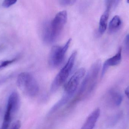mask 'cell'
Returning <instances> with one entry per match:
<instances>
[{
  "label": "cell",
  "mask_w": 129,
  "mask_h": 129,
  "mask_svg": "<svg viewBox=\"0 0 129 129\" xmlns=\"http://www.w3.org/2000/svg\"><path fill=\"white\" fill-rule=\"evenodd\" d=\"M106 10L102 15L99 21L98 32L99 33L100 35L104 34L107 29L109 13L110 10L111 9V7L109 5L106 4Z\"/></svg>",
  "instance_id": "obj_10"
},
{
  "label": "cell",
  "mask_w": 129,
  "mask_h": 129,
  "mask_svg": "<svg viewBox=\"0 0 129 129\" xmlns=\"http://www.w3.org/2000/svg\"><path fill=\"white\" fill-rule=\"evenodd\" d=\"M101 67V62L98 60L92 64L82 83L77 97H82L84 94L88 95L94 89L97 84L98 78Z\"/></svg>",
  "instance_id": "obj_2"
},
{
  "label": "cell",
  "mask_w": 129,
  "mask_h": 129,
  "mask_svg": "<svg viewBox=\"0 0 129 129\" xmlns=\"http://www.w3.org/2000/svg\"><path fill=\"white\" fill-rule=\"evenodd\" d=\"M77 52L74 51L71 54L67 63L54 80L51 87L52 92L56 91L66 81L74 66Z\"/></svg>",
  "instance_id": "obj_4"
},
{
  "label": "cell",
  "mask_w": 129,
  "mask_h": 129,
  "mask_svg": "<svg viewBox=\"0 0 129 129\" xmlns=\"http://www.w3.org/2000/svg\"><path fill=\"white\" fill-rule=\"evenodd\" d=\"M122 22L119 16L116 15L111 20L109 24L108 30L110 33H114L120 29Z\"/></svg>",
  "instance_id": "obj_11"
},
{
  "label": "cell",
  "mask_w": 129,
  "mask_h": 129,
  "mask_svg": "<svg viewBox=\"0 0 129 129\" xmlns=\"http://www.w3.org/2000/svg\"><path fill=\"white\" fill-rule=\"evenodd\" d=\"M125 94L129 99V86L125 90Z\"/></svg>",
  "instance_id": "obj_19"
},
{
  "label": "cell",
  "mask_w": 129,
  "mask_h": 129,
  "mask_svg": "<svg viewBox=\"0 0 129 129\" xmlns=\"http://www.w3.org/2000/svg\"><path fill=\"white\" fill-rule=\"evenodd\" d=\"M127 2L129 4V0L128 1H127Z\"/></svg>",
  "instance_id": "obj_21"
},
{
  "label": "cell",
  "mask_w": 129,
  "mask_h": 129,
  "mask_svg": "<svg viewBox=\"0 0 129 129\" xmlns=\"http://www.w3.org/2000/svg\"><path fill=\"white\" fill-rule=\"evenodd\" d=\"M71 42L70 39L63 46L55 45L51 48L49 55V64L52 68H56L61 65Z\"/></svg>",
  "instance_id": "obj_5"
},
{
  "label": "cell",
  "mask_w": 129,
  "mask_h": 129,
  "mask_svg": "<svg viewBox=\"0 0 129 129\" xmlns=\"http://www.w3.org/2000/svg\"><path fill=\"white\" fill-rule=\"evenodd\" d=\"M17 84L22 92L29 97H35L39 92L38 82L34 76L29 73L23 72L19 74Z\"/></svg>",
  "instance_id": "obj_3"
},
{
  "label": "cell",
  "mask_w": 129,
  "mask_h": 129,
  "mask_svg": "<svg viewBox=\"0 0 129 129\" xmlns=\"http://www.w3.org/2000/svg\"><path fill=\"white\" fill-rule=\"evenodd\" d=\"M17 2V1L16 0H5L3 2L2 5L5 8H8L15 4Z\"/></svg>",
  "instance_id": "obj_15"
},
{
  "label": "cell",
  "mask_w": 129,
  "mask_h": 129,
  "mask_svg": "<svg viewBox=\"0 0 129 129\" xmlns=\"http://www.w3.org/2000/svg\"><path fill=\"white\" fill-rule=\"evenodd\" d=\"M100 113V109L99 108L95 109L88 116L81 129H94Z\"/></svg>",
  "instance_id": "obj_9"
},
{
  "label": "cell",
  "mask_w": 129,
  "mask_h": 129,
  "mask_svg": "<svg viewBox=\"0 0 129 129\" xmlns=\"http://www.w3.org/2000/svg\"><path fill=\"white\" fill-rule=\"evenodd\" d=\"M11 76V75H9L6 76H4L3 78L1 79H0V85L3 84Z\"/></svg>",
  "instance_id": "obj_18"
},
{
  "label": "cell",
  "mask_w": 129,
  "mask_h": 129,
  "mask_svg": "<svg viewBox=\"0 0 129 129\" xmlns=\"http://www.w3.org/2000/svg\"><path fill=\"white\" fill-rule=\"evenodd\" d=\"M110 98L112 103L115 106H119L120 105L122 101V96L119 92L115 91H111L109 93Z\"/></svg>",
  "instance_id": "obj_12"
},
{
  "label": "cell",
  "mask_w": 129,
  "mask_h": 129,
  "mask_svg": "<svg viewBox=\"0 0 129 129\" xmlns=\"http://www.w3.org/2000/svg\"><path fill=\"white\" fill-rule=\"evenodd\" d=\"M85 73V69L81 68L73 75L64 86L63 95L71 99L76 91L80 83L84 77Z\"/></svg>",
  "instance_id": "obj_6"
},
{
  "label": "cell",
  "mask_w": 129,
  "mask_h": 129,
  "mask_svg": "<svg viewBox=\"0 0 129 129\" xmlns=\"http://www.w3.org/2000/svg\"><path fill=\"white\" fill-rule=\"evenodd\" d=\"M122 48L120 47L114 56L107 59L104 62L102 71V77L104 76L110 67L117 66L120 63L122 60Z\"/></svg>",
  "instance_id": "obj_8"
},
{
  "label": "cell",
  "mask_w": 129,
  "mask_h": 129,
  "mask_svg": "<svg viewBox=\"0 0 129 129\" xmlns=\"http://www.w3.org/2000/svg\"><path fill=\"white\" fill-rule=\"evenodd\" d=\"M20 106V99L17 92H12L9 96L6 111L13 115L17 113Z\"/></svg>",
  "instance_id": "obj_7"
},
{
  "label": "cell",
  "mask_w": 129,
  "mask_h": 129,
  "mask_svg": "<svg viewBox=\"0 0 129 129\" xmlns=\"http://www.w3.org/2000/svg\"><path fill=\"white\" fill-rule=\"evenodd\" d=\"M17 60V58L7 60L0 61V69L12 64Z\"/></svg>",
  "instance_id": "obj_13"
},
{
  "label": "cell",
  "mask_w": 129,
  "mask_h": 129,
  "mask_svg": "<svg viewBox=\"0 0 129 129\" xmlns=\"http://www.w3.org/2000/svg\"><path fill=\"white\" fill-rule=\"evenodd\" d=\"M67 19L66 11H60L56 14L51 22L47 21L42 27V37L44 42L52 44L60 36Z\"/></svg>",
  "instance_id": "obj_1"
},
{
  "label": "cell",
  "mask_w": 129,
  "mask_h": 129,
  "mask_svg": "<svg viewBox=\"0 0 129 129\" xmlns=\"http://www.w3.org/2000/svg\"><path fill=\"white\" fill-rule=\"evenodd\" d=\"M124 48L125 52L129 55V34L126 35L124 39Z\"/></svg>",
  "instance_id": "obj_14"
},
{
  "label": "cell",
  "mask_w": 129,
  "mask_h": 129,
  "mask_svg": "<svg viewBox=\"0 0 129 129\" xmlns=\"http://www.w3.org/2000/svg\"><path fill=\"white\" fill-rule=\"evenodd\" d=\"M76 2V1H60V4L62 6H69V5H71L74 4L75 2Z\"/></svg>",
  "instance_id": "obj_16"
},
{
  "label": "cell",
  "mask_w": 129,
  "mask_h": 129,
  "mask_svg": "<svg viewBox=\"0 0 129 129\" xmlns=\"http://www.w3.org/2000/svg\"><path fill=\"white\" fill-rule=\"evenodd\" d=\"M21 125V122L17 120L13 123L10 129H20Z\"/></svg>",
  "instance_id": "obj_17"
},
{
  "label": "cell",
  "mask_w": 129,
  "mask_h": 129,
  "mask_svg": "<svg viewBox=\"0 0 129 129\" xmlns=\"http://www.w3.org/2000/svg\"><path fill=\"white\" fill-rule=\"evenodd\" d=\"M3 48V46H2V45H1L0 46V51Z\"/></svg>",
  "instance_id": "obj_20"
}]
</instances>
